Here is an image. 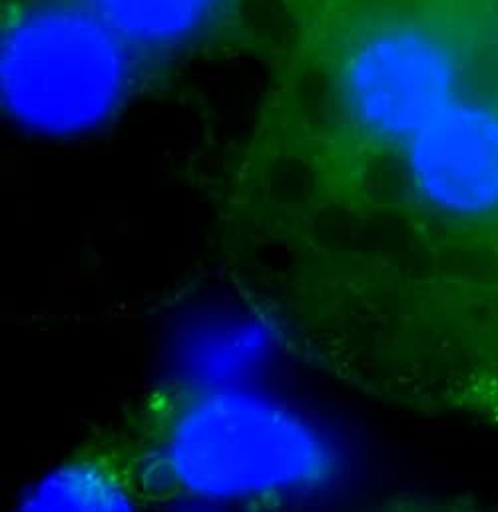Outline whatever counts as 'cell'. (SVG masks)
I'll return each mask as SVG.
<instances>
[{"mask_svg": "<svg viewBox=\"0 0 498 512\" xmlns=\"http://www.w3.org/2000/svg\"><path fill=\"white\" fill-rule=\"evenodd\" d=\"M90 10L132 46L166 48L208 24L220 0H88Z\"/></svg>", "mask_w": 498, "mask_h": 512, "instance_id": "cell-4", "label": "cell"}, {"mask_svg": "<svg viewBox=\"0 0 498 512\" xmlns=\"http://www.w3.org/2000/svg\"><path fill=\"white\" fill-rule=\"evenodd\" d=\"M409 160L433 206L463 216L497 208L498 120L489 112L449 106L413 136Z\"/></svg>", "mask_w": 498, "mask_h": 512, "instance_id": "cell-3", "label": "cell"}, {"mask_svg": "<svg viewBox=\"0 0 498 512\" xmlns=\"http://www.w3.org/2000/svg\"><path fill=\"white\" fill-rule=\"evenodd\" d=\"M453 72L439 44L409 30L383 32L347 62L343 92L353 116L385 138L417 136L449 108Z\"/></svg>", "mask_w": 498, "mask_h": 512, "instance_id": "cell-2", "label": "cell"}, {"mask_svg": "<svg viewBox=\"0 0 498 512\" xmlns=\"http://www.w3.org/2000/svg\"><path fill=\"white\" fill-rule=\"evenodd\" d=\"M124 42L88 8L26 14L4 42V94L46 132H78L102 120L126 84Z\"/></svg>", "mask_w": 498, "mask_h": 512, "instance_id": "cell-1", "label": "cell"}]
</instances>
